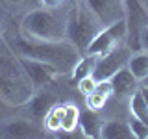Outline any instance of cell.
I'll return each mask as SVG.
<instances>
[{
    "mask_svg": "<svg viewBox=\"0 0 148 139\" xmlns=\"http://www.w3.org/2000/svg\"><path fill=\"white\" fill-rule=\"evenodd\" d=\"M6 41L17 56L45 61L56 67V71L59 74L72 72L78 58L82 56L80 50L67 39L65 41H41V39H32V37H24L22 34H18L17 37L6 39Z\"/></svg>",
    "mask_w": 148,
    "mask_h": 139,
    "instance_id": "obj_1",
    "label": "cell"
},
{
    "mask_svg": "<svg viewBox=\"0 0 148 139\" xmlns=\"http://www.w3.org/2000/svg\"><path fill=\"white\" fill-rule=\"evenodd\" d=\"M35 87L22 71L17 54L4 37V50H0V100L11 108L24 106L34 95Z\"/></svg>",
    "mask_w": 148,
    "mask_h": 139,
    "instance_id": "obj_2",
    "label": "cell"
},
{
    "mask_svg": "<svg viewBox=\"0 0 148 139\" xmlns=\"http://www.w3.org/2000/svg\"><path fill=\"white\" fill-rule=\"evenodd\" d=\"M18 34L41 41H65L67 39V13L59 9L37 8L30 9L21 21Z\"/></svg>",
    "mask_w": 148,
    "mask_h": 139,
    "instance_id": "obj_3",
    "label": "cell"
},
{
    "mask_svg": "<svg viewBox=\"0 0 148 139\" xmlns=\"http://www.w3.org/2000/svg\"><path fill=\"white\" fill-rule=\"evenodd\" d=\"M102 24L92 15L85 0H76L72 8L67 11V41L76 46L83 54L91 39L100 32Z\"/></svg>",
    "mask_w": 148,
    "mask_h": 139,
    "instance_id": "obj_4",
    "label": "cell"
},
{
    "mask_svg": "<svg viewBox=\"0 0 148 139\" xmlns=\"http://www.w3.org/2000/svg\"><path fill=\"white\" fill-rule=\"evenodd\" d=\"M128 37V24L126 19H119V21L111 22L109 26L100 28V32L91 39L87 45L85 54H95V56H104L109 50H113L119 45H126Z\"/></svg>",
    "mask_w": 148,
    "mask_h": 139,
    "instance_id": "obj_5",
    "label": "cell"
},
{
    "mask_svg": "<svg viewBox=\"0 0 148 139\" xmlns=\"http://www.w3.org/2000/svg\"><path fill=\"white\" fill-rule=\"evenodd\" d=\"M124 19L128 24L126 46L137 52L141 50V32L148 26V8L141 0H124Z\"/></svg>",
    "mask_w": 148,
    "mask_h": 139,
    "instance_id": "obj_6",
    "label": "cell"
},
{
    "mask_svg": "<svg viewBox=\"0 0 148 139\" xmlns=\"http://www.w3.org/2000/svg\"><path fill=\"white\" fill-rule=\"evenodd\" d=\"M18 63H21L22 71L28 76V80L32 82V85L35 89H41V87H48L50 83L56 82V78L61 76L56 67L45 63V61H39V59H34V58H24V56H17Z\"/></svg>",
    "mask_w": 148,
    "mask_h": 139,
    "instance_id": "obj_7",
    "label": "cell"
},
{
    "mask_svg": "<svg viewBox=\"0 0 148 139\" xmlns=\"http://www.w3.org/2000/svg\"><path fill=\"white\" fill-rule=\"evenodd\" d=\"M130 56H132V50H130L126 45L115 46L113 50H109L108 54H104V56L98 58V63H96V67H95L92 76H95L96 80H109L119 69L126 67Z\"/></svg>",
    "mask_w": 148,
    "mask_h": 139,
    "instance_id": "obj_8",
    "label": "cell"
},
{
    "mask_svg": "<svg viewBox=\"0 0 148 139\" xmlns=\"http://www.w3.org/2000/svg\"><path fill=\"white\" fill-rule=\"evenodd\" d=\"M43 124L35 122L32 119H8L0 122V137L8 139H21V137H43L46 136V130L41 128Z\"/></svg>",
    "mask_w": 148,
    "mask_h": 139,
    "instance_id": "obj_9",
    "label": "cell"
},
{
    "mask_svg": "<svg viewBox=\"0 0 148 139\" xmlns=\"http://www.w3.org/2000/svg\"><path fill=\"white\" fill-rule=\"evenodd\" d=\"M85 4L98 19L102 28L109 26L119 19H124V0H85Z\"/></svg>",
    "mask_w": 148,
    "mask_h": 139,
    "instance_id": "obj_10",
    "label": "cell"
},
{
    "mask_svg": "<svg viewBox=\"0 0 148 139\" xmlns=\"http://www.w3.org/2000/svg\"><path fill=\"white\" fill-rule=\"evenodd\" d=\"M56 104H58V98H56L54 93H50L46 87H41V89H35L34 91V95H32L30 100L24 104V108H26L28 113H30V119L32 120L43 124L45 115L48 113Z\"/></svg>",
    "mask_w": 148,
    "mask_h": 139,
    "instance_id": "obj_11",
    "label": "cell"
},
{
    "mask_svg": "<svg viewBox=\"0 0 148 139\" xmlns=\"http://www.w3.org/2000/svg\"><path fill=\"white\" fill-rule=\"evenodd\" d=\"M109 82H111V87H113V95L117 96V98H130V95H132L133 91H137L139 83H141L132 74V71H130L128 67L119 69V71L109 78Z\"/></svg>",
    "mask_w": 148,
    "mask_h": 139,
    "instance_id": "obj_12",
    "label": "cell"
},
{
    "mask_svg": "<svg viewBox=\"0 0 148 139\" xmlns=\"http://www.w3.org/2000/svg\"><path fill=\"white\" fill-rule=\"evenodd\" d=\"M113 96V87H111L109 80H98L96 87L92 89L89 95H85V104L89 109L100 111L104 109V106L108 104V100Z\"/></svg>",
    "mask_w": 148,
    "mask_h": 139,
    "instance_id": "obj_13",
    "label": "cell"
},
{
    "mask_svg": "<svg viewBox=\"0 0 148 139\" xmlns=\"http://www.w3.org/2000/svg\"><path fill=\"white\" fill-rule=\"evenodd\" d=\"M102 124H104V120L98 115V111L87 108V111H82V115H80V126H78V130H82V133L85 137L100 139Z\"/></svg>",
    "mask_w": 148,
    "mask_h": 139,
    "instance_id": "obj_14",
    "label": "cell"
},
{
    "mask_svg": "<svg viewBox=\"0 0 148 139\" xmlns=\"http://www.w3.org/2000/svg\"><path fill=\"white\" fill-rule=\"evenodd\" d=\"M100 139H133V133L126 120L109 119L104 120V124H102Z\"/></svg>",
    "mask_w": 148,
    "mask_h": 139,
    "instance_id": "obj_15",
    "label": "cell"
},
{
    "mask_svg": "<svg viewBox=\"0 0 148 139\" xmlns=\"http://www.w3.org/2000/svg\"><path fill=\"white\" fill-rule=\"evenodd\" d=\"M126 67L132 71V74L137 78L139 82L148 80V52L146 50H137V52H132Z\"/></svg>",
    "mask_w": 148,
    "mask_h": 139,
    "instance_id": "obj_16",
    "label": "cell"
},
{
    "mask_svg": "<svg viewBox=\"0 0 148 139\" xmlns=\"http://www.w3.org/2000/svg\"><path fill=\"white\" fill-rule=\"evenodd\" d=\"M98 58H100V56L85 54V52H83L80 58H78V61H76V65H74V69H72V72H71L72 80L78 83L82 78H85V76H89V74H92V72H95L96 63H98Z\"/></svg>",
    "mask_w": 148,
    "mask_h": 139,
    "instance_id": "obj_17",
    "label": "cell"
},
{
    "mask_svg": "<svg viewBox=\"0 0 148 139\" xmlns=\"http://www.w3.org/2000/svg\"><path fill=\"white\" fill-rule=\"evenodd\" d=\"M80 115L82 111L76 104H63V117H61V132L72 133L80 126Z\"/></svg>",
    "mask_w": 148,
    "mask_h": 139,
    "instance_id": "obj_18",
    "label": "cell"
},
{
    "mask_svg": "<svg viewBox=\"0 0 148 139\" xmlns=\"http://www.w3.org/2000/svg\"><path fill=\"white\" fill-rule=\"evenodd\" d=\"M128 108H130V115H133V117L141 119L143 122L148 124V104L145 100V96H143L141 91H133L132 95H130L128 98Z\"/></svg>",
    "mask_w": 148,
    "mask_h": 139,
    "instance_id": "obj_19",
    "label": "cell"
},
{
    "mask_svg": "<svg viewBox=\"0 0 148 139\" xmlns=\"http://www.w3.org/2000/svg\"><path fill=\"white\" fill-rule=\"evenodd\" d=\"M61 117H63V104H56L43 119V128L50 133L61 132Z\"/></svg>",
    "mask_w": 148,
    "mask_h": 139,
    "instance_id": "obj_20",
    "label": "cell"
},
{
    "mask_svg": "<svg viewBox=\"0 0 148 139\" xmlns=\"http://www.w3.org/2000/svg\"><path fill=\"white\" fill-rule=\"evenodd\" d=\"M130 128H132V133H133V139H148V124L143 122L141 119L137 117H130L128 120Z\"/></svg>",
    "mask_w": 148,
    "mask_h": 139,
    "instance_id": "obj_21",
    "label": "cell"
},
{
    "mask_svg": "<svg viewBox=\"0 0 148 139\" xmlns=\"http://www.w3.org/2000/svg\"><path fill=\"white\" fill-rule=\"evenodd\" d=\"M96 83H98V80H96V78L92 76V74H89V76L82 78V80L78 82L76 85H78V89H80V93H82L83 96H85V95H89V93L96 87Z\"/></svg>",
    "mask_w": 148,
    "mask_h": 139,
    "instance_id": "obj_22",
    "label": "cell"
},
{
    "mask_svg": "<svg viewBox=\"0 0 148 139\" xmlns=\"http://www.w3.org/2000/svg\"><path fill=\"white\" fill-rule=\"evenodd\" d=\"M65 0H41V4H43L45 8H50V9H59L63 6Z\"/></svg>",
    "mask_w": 148,
    "mask_h": 139,
    "instance_id": "obj_23",
    "label": "cell"
},
{
    "mask_svg": "<svg viewBox=\"0 0 148 139\" xmlns=\"http://www.w3.org/2000/svg\"><path fill=\"white\" fill-rule=\"evenodd\" d=\"M141 50H146L148 52V26L141 32Z\"/></svg>",
    "mask_w": 148,
    "mask_h": 139,
    "instance_id": "obj_24",
    "label": "cell"
},
{
    "mask_svg": "<svg viewBox=\"0 0 148 139\" xmlns=\"http://www.w3.org/2000/svg\"><path fill=\"white\" fill-rule=\"evenodd\" d=\"M139 91L143 93V96H145L146 104H148V83H143V85H139Z\"/></svg>",
    "mask_w": 148,
    "mask_h": 139,
    "instance_id": "obj_25",
    "label": "cell"
},
{
    "mask_svg": "<svg viewBox=\"0 0 148 139\" xmlns=\"http://www.w3.org/2000/svg\"><path fill=\"white\" fill-rule=\"evenodd\" d=\"M6 2H9V4H22V0H6Z\"/></svg>",
    "mask_w": 148,
    "mask_h": 139,
    "instance_id": "obj_26",
    "label": "cell"
},
{
    "mask_svg": "<svg viewBox=\"0 0 148 139\" xmlns=\"http://www.w3.org/2000/svg\"><path fill=\"white\" fill-rule=\"evenodd\" d=\"M141 2H143V4H145V6L148 8V0H141Z\"/></svg>",
    "mask_w": 148,
    "mask_h": 139,
    "instance_id": "obj_27",
    "label": "cell"
}]
</instances>
